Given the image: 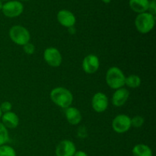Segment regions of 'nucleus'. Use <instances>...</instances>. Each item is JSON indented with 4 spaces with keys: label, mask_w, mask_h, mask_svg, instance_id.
Returning a JSON list of instances; mask_svg holds the SVG:
<instances>
[{
    "label": "nucleus",
    "mask_w": 156,
    "mask_h": 156,
    "mask_svg": "<svg viewBox=\"0 0 156 156\" xmlns=\"http://www.w3.org/2000/svg\"><path fill=\"white\" fill-rule=\"evenodd\" d=\"M105 80L110 88L117 90L124 86L126 76L120 68L113 66L107 71Z\"/></svg>",
    "instance_id": "obj_2"
},
{
    "label": "nucleus",
    "mask_w": 156,
    "mask_h": 156,
    "mask_svg": "<svg viewBox=\"0 0 156 156\" xmlns=\"http://www.w3.org/2000/svg\"><path fill=\"white\" fill-rule=\"evenodd\" d=\"M2 6H3V3H2V2L0 1V11L2 10Z\"/></svg>",
    "instance_id": "obj_26"
},
{
    "label": "nucleus",
    "mask_w": 156,
    "mask_h": 156,
    "mask_svg": "<svg viewBox=\"0 0 156 156\" xmlns=\"http://www.w3.org/2000/svg\"><path fill=\"white\" fill-rule=\"evenodd\" d=\"M9 141V134L7 128L0 123V146L5 145Z\"/></svg>",
    "instance_id": "obj_18"
},
{
    "label": "nucleus",
    "mask_w": 156,
    "mask_h": 156,
    "mask_svg": "<svg viewBox=\"0 0 156 156\" xmlns=\"http://www.w3.org/2000/svg\"><path fill=\"white\" fill-rule=\"evenodd\" d=\"M109 101L105 93L97 92L93 95L91 99V106L93 110L97 113L105 112L108 108Z\"/></svg>",
    "instance_id": "obj_8"
},
{
    "label": "nucleus",
    "mask_w": 156,
    "mask_h": 156,
    "mask_svg": "<svg viewBox=\"0 0 156 156\" xmlns=\"http://www.w3.org/2000/svg\"><path fill=\"white\" fill-rule=\"evenodd\" d=\"M0 1H9V0H0Z\"/></svg>",
    "instance_id": "obj_28"
},
{
    "label": "nucleus",
    "mask_w": 156,
    "mask_h": 156,
    "mask_svg": "<svg viewBox=\"0 0 156 156\" xmlns=\"http://www.w3.org/2000/svg\"><path fill=\"white\" fill-rule=\"evenodd\" d=\"M148 11H149V13L152 14V15H155L156 14V4H155V0H152L151 2H149V9Z\"/></svg>",
    "instance_id": "obj_23"
},
{
    "label": "nucleus",
    "mask_w": 156,
    "mask_h": 156,
    "mask_svg": "<svg viewBox=\"0 0 156 156\" xmlns=\"http://www.w3.org/2000/svg\"><path fill=\"white\" fill-rule=\"evenodd\" d=\"M9 37L17 45L24 46L30 42V34L26 27L21 25H15L9 30Z\"/></svg>",
    "instance_id": "obj_4"
},
{
    "label": "nucleus",
    "mask_w": 156,
    "mask_h": 156,
    "mask_svg": "<svg viewBox=\"0 0 156 156\" xmlns=\"http://www.w3.org/2000/svg\"><path fill=\"white\" fill-rule=\"evenodd\" d=\"M44 59L50 66L56 68L62 63V56L58 49L48 47L44 52Z\"/></svg>",
    "instance_id": "obj_6"
},
{
    "label": "nucleus",
    "mask_w": 156,
    "mask_h": 156,
    "mask_svg": "<svg viewBox=\"0 0 156 156\" xmlns=\"http://www.w3.org/2000/svg\"><path fill=\"white\" fill-rule=\"evenodd\" d=\"M1 119L2 123L7 129H15L18 127L19 124V117L15 112H12V111L2 114Z\"/></svg>",
    "instance_id": "obj_13"
},
{
    "label": "nucleus",
    "mask_w": 156,
    "mask_h": 156,
    "mask_svg": "<svg viewBox=\"0 0 156 156\" xmlns=\"http://www.w3.org/2000/svg\"><path fill=\"white\" fill-rule=\"evenodd\" d=\"M100 66V60L94 54H89L84 58L82 61V69L87 74H94Z\"/></svg>",
    "instance_id": "obj_9"
},
{
    "label": "nucleus",
    "mask_w": 156,
    "mask_h": 156,
    "mask_svg": "<svg viewBox=\"0 0 156 156\" xmlns=\"http://www.w3.org/2000/svg\"><path fill=\"white\" fill-rule=\"evenodd\" d=\"M2 114H3V113L2 112L1 109H0V119H1V117H2Z\"/></svg>",
    "instance_id": "obj_27"
},
{
    "label": "nucleus",
    "mask_w": 156,
    "mask_h": 156,
    "mask_svg": "<svg viewBox=\"0 0 156 156\" xmlns=\"http://www.w3.org/2000/svg\"><path fill=\"white\" fill-rule=\"evenodd\" d=\"M131 118L126 114H118L112 121V128L117 133H124L131 128Z\"/></svg>",
    "instance_id": "obj_5"
},
{
    "label": "nucleus",
    "mask_w": 156,
    "mask_h": 156,
    "mask_svg": "<svg viewBox=\"0 0 156 156\" xmlns=\"http://www.w3.org/2000/svg\"><path fill=\"white\" fill-rule=\"evenodd\" d=\"M76 152V147L74 143L71 140H64L56 146L55 153L56 156H74Z\"/></svg>",
    "instance_id": "obj_10"
},
{
    "label": "nucleus",
    "mask_w": 156,
    "mask_h": 156,
    "mask_svg": "<svg viewBox=\"0 0 156 156\" xmlns=\"http://www.w3.org/2000/svg\"><path fill=\"white\" fill-rule=\"evenodd\" d=\"M21 1H28V0H21Z\"/></svg>",
    "instance_id": "obj_29"
},
{
    "label": "nucleus",
    "mask_w": 156,
    "mask_h": 156,
    "mask_svg": "<svg viewBox=\"0 0 156 156\" xmlns=\"http://www.w3.org/2000/svg\"><path fill=\"white\" fill-rule=\"evenodd\" d=\"M0 109H1L2 113H7L9 111H12V105L11 102L9 101H4L0 105Z\"/></svg>",
    "instance_id": "obj_22"
},
{
    "label": "nucleus",
    "mask_w": 156,
    "mask_h": 156,
    "mask_svg": "<svg viewBox=\"0 0 156 156\" xmlns=\"http://www.w3.org/2000/svg\"><path fill=\"white\" fill-rule=\"evenodd\" d=\"M23 47V50L24 53L27 55H32L35 51V46L31 43L28 42L27 44H24Z\"/></svg>",
    "instance_id": "obj_21"
},
{
    "label": "nucleus",
    "mask_w": 156,
    "mask_h": 156,
    "mask_svg": "<svg viewBox=\"0 0 156 156\" xmlns=\"http://www.w3.org/2000/svg\"><path fill=\"white\" fill-rule=\"evenodd\" d=\"M56 18H57L58 22L63 27L69 28L71 27H74L76 24V16L73 12L69 10H66V9L60 10L57 13Z\"/></svg>",
    "instance_id": "obj_11"
},
{
    "label": "nucleus",
    "mask_w": 156,
    "mask_h": 156,
    "mask_svg": "<svg viewBox=\"0 0 156 156\" xmlns=\"http://www.w3.org/2000/svg\"><path fill=\"white\" fill-rule=\"evenodd\" d=\"M74 156H88V154L84 151H76Z\"/></svg>",
    "instance_id": "obj_24"
},
{
    "label": "nucleus",
    "mask_w": 156,
    "mask_h": 156,
    "mask_svg": "<svg viewBox=\"0 0 156 156\" xmlns=\"http://www.w3.org/2000/svg\"><path fill=\"white\" fill-rule=\"evenodd\" d=\"M129 97V91L125 88L116 90L112 95V104L115 107H121L126 104Z\"/></svg>",
    "instance_id": "obj_12"
},
{
    "label": "nucleus",
    "mask_w": 156,
    "mask_h": 156,
    "mask_svg": "<svg viewBox=\"0 0 156 156\" xmlns=\"http://www.w3.org/2000/svg\"><path fill=\"white\" fill-rule=\"evenodd\" d=\"M50 98L53 103L56 106L66 109L72 106L73 102V95L71 91L63 87H56L51 90Z\"/></svg>",
    "instance_id": "obj_1"
},
{
    "label": "nucleus",
    "mask_w": 156,
    "mask_h": 156,
    "mask_svg": "<svg viewBox=\"0 0 156 156\" xmlns=\"http://www.w3.org/2000/svg\"><path fill=\"white\" fill-rule=\"evenodd\" d=\"M129 5L133 12L138 14L146 12L149 9V0H129Z\"/></svg>",
    "instance_id": "obj_15"
},
{
    "label": "nucleus",
    "mask_w": 156,
    "mask_h": 156,
    "mask_svg": "<svg viewBox=\"0 0 156 156\" xmlns=\"http://www.w3.org/2000/svg\"><path fill=\"white\" fill-rule=\"evenodd\" d=\"M145 120L142 116L136 115L131 118V126L135 128H140L144 124Z\"/></svg>",
    "instance_id": "obj_20"
},
{
    "label": "nucleus",
    "mask_w": 156,
    "mask_h": 156,
    "mask_svg": "<svg viewBox=\"0 0 156 156\" xmlns=\"http://www.w3.org/2000/svg\"><path fill=\"white\" fill-rule=\"evenodd\" d=\"M155 24V15L149 12L139 14L135 19L136 30L141 34H148L154 28Z\"/></svg>",
    "instance_id": "obj_3"
},
{
    "label": "nucleus",
    "mask_w": 156,
    "mask_h": 156,
    "mask_svg": "<svg viewBox=\"0 0 156 156\" xmlns=\"http://www.w3.org/2000/svg\"><path fill=\"white\" fill-rule=\"evenodd\" d=\"M0 156H16V152L12 146L3 145L0 146Z\"/></svg>",
    "instance_id": "obj_19"
},
{
    "label": "nucleus",
    "mask_w": 156,
    "mask_h": 156,
    "mask_svg": "<svg viewBox=\"0 0 156 156\" xmlns=\"http://www.w3.org/2000/svg\"><path fill=\"white\" fill-rule=\"evenodd\" d=\"M141 79L137 75H130L126 77L125 85L131 88H136L141 85Z\"/></svg>",
    "instance_id": "obj_17"
},
{
    "label": "nucleus",
    "mask_w": 156,
    "mask_h": 156,
    "mask_svg": "<svg viewBox=\"0 0 156 156\" xmlns=\"http://www.w3.org/2000/svg\"><path fill=\"white\" fill-rule=\"evenodd\" d=\"M65 116L67 121L71 125H78L82 120L80 111L75 107H69L66 109Z\"/></svg>",
    "instance_id": "obj_14"
},
{
    "label": "nucleus",
    "mask_w": 156,
    "mask_h": 156,
    "mask_svg": "<svg viewBox=\"0 0 156 156\" xmlns=\"http://www.w3.org/2000/svg\"><path fill=\"white\" fill-rule=\"evenodd\" d=\"M2 11L8 18H16L22 14L24 5L19 1H9L3 4Z\"/></svg>",
    "instance_id": "obj_7"
},
{
    "label": "nucleus",
    "mask_w": 156,
    "mask_h": 156,
    "mask_svg": "<svg viewBox=\"0 0 156 156\" xmlns=\"http://www.w3.org/2000/svg\"><path fill=\"white\" fill-rule=\"evenodd\" d=\"M102 2H105V3H106V4H108V3H110L111 2V0H101Z\"/></svg>",
    "instance_id": "obj_25"
},
{
    "label": "nucleus",
    "mask_w": 156,
    "mask_h": 156,
    "mask_svg": "<svg viewBox=\"0 0 156 156\" xmlns=\"http://www.w3.org/2000/svg\"><path fill=\"white\" fill-rule=\"evenodd\" d=\"M133 155V156H152V149H150L149 146L146 144H140L136 145L133 147L132 151Z\"/></svg>",
    "instance_id": "obj_16"
}]
</instances>
